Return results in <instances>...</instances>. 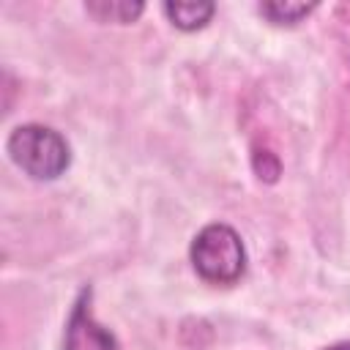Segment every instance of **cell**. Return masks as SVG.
Listing matches in <instances>:
<instances>
[{"mask_svg":"<svg viewBox=\"0 0 350 350\" xmlns=\"http://www.w3.org/2000/svg\"><path fill=\"white\" fill-rule=\"evenodd\" d=\"M85 11L90 16H96L98 22L129 25V22H134L145 11V5L142 3H129V0H109V3L107 0H98V3H88Z\"/></svg>","mask_w":350,"mask_h":350,"instance_id":"obj_5","label":"cell"},{"mask_svg":"<svg viewBox=\"0 0 350 350\" xmlns=\"http://www.w3.org/2000/svg\"><path fill=\"white\" fill-rule=\"evenodd\" d=\"M216 5L213 3H202V0H186V3H164V14L167 19L178 27V30H200L211 22Z\"/></svg>","mask_w":350,"mask_h":350,"instance_id":"obj_4","label":"cell"},{"mask_svg":"<svg viewBox=\"0 0 350 350\" xmlns=\"http://www.w3.org/2000/svg\"><path fill=\"white\" fill-rule=\"evenodd\" d=\"M189 257L197 276L211 284H232L246 271L243 241L230 224H221V221L208 224L194 235Z\"/></svg>","mask_w":350,"mask_h":350,"instance_id":"obj_2","label":"cell"},{"mask_svg":"<svg viewBox=\"0 0 350 350\" xmlns=\"http://www.w3.org/2000/svg\"><path fill=\"white\" fill-rule=\"evenodd\" d=\"M328 350H350V342H342V345H334V347H328Z\"/></svg>","mask_w":350,"mask_h":350,"instance_id":"obj_7","label":"cell"},{"mask_svg":"<svg viewBox=\"0 0 350 350\" xmlns=\"http://www.w3.org/2000/svg\"><path fill=\"white\" fill-rule=\"evenodd\" d=\"M63 350H120L112 331H107L90 312V290L79 295L66 323Z\"/></svg>","mask_w":350,"mask_h":350,"instance_id":"obj_3","label":"cell"},{"mask_svg":"<svg viewBox=\"0 0 350 350\" xmlns=\"http://www.w3.org/2000/svg\"><path fill=\"white\" fill-rule=\"evenodd\" d=\"M312 11H314V3H282V0H273V3H262L260 5V14L273 25H295L304 16H309Z\"/></svg>","mask_w":350,"mask_h":350,"instance_id":"obj_6","label":"cell"},{"mask_svg":"<svg viewBox=\"0 0 350 350\" xmlns=\"http://www.w3.org/2000/svg\"><path fill=\"white\" fill-rule=\"evenodd\" d=\"M8 156L11 161L36 180H55L71 164L68 142L49 126L25 123L8 134Z\"/></svg>","mask_w":350,"mask_h":350,"instance_id":"obj_1","label":"cell"}]
</instances>
